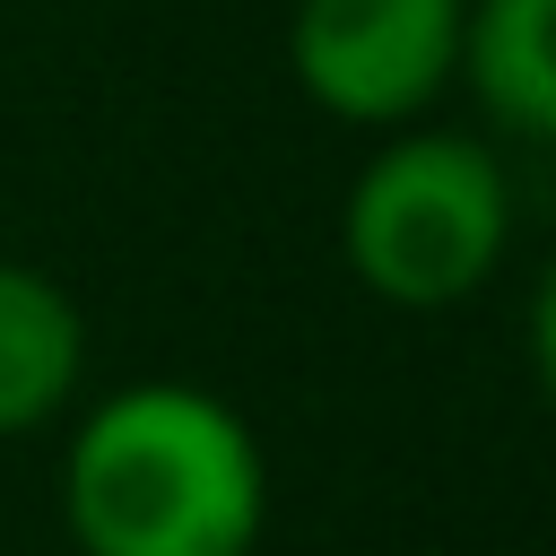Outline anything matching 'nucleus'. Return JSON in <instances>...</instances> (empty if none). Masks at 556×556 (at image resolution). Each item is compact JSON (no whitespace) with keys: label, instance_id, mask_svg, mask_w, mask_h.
<instances>
[{"label":"nucleus","instance_id":"nucleus-1","mask_svg":"<svg viewBox=\"0 0 556 556\" xmlns=\"http://www.w3.org/2000/svg\"><path fill=\"white\" fill-rule=\"evenodd\" d=\"M61 521L78 556H252L269 530V452L208 382L148 374L78 408Z\"/></svg>","mask_w":556,"mask_h":556},{"label":"nucleus","instance_id":"nucleus-2","mask_svg":"<svg viewBox=\"0 0 556 556\" xmlns=\"http://www.w3.org/2000/svg\"><path fill=\"white\" fill-rule=\"evenodd\" d=\"M513 243V174L478 130L400 122L348 174L339 252L348 278L391 313H452L469 304Z\"/></svg>","mask_w":556,"mask_h":556},{"label":"nucleus","instance_id":"nucleus-3","mask_svg":"<svg viewBox=\"0 0 556 556\" xmlns=\"http://www.w3.org/2000/svg\"><path fill=\"white\" fill-rule=\"evenodd\" d=\"M469 0H295L287 70L313 113L348 130H400L460 87Z\"/></svg>","mask_w":556,"mask_h":556},{"label":"nucleus","instance_id":"nucleus-4","mask_svg":"<svg viewBox=\"0 0 556 556\" xmlns=\"http://www.w3.org/2000/svg\"><path fill=\"white\" fill-rule=\"evenodd\" d=\"M78 382H87L78 295L35 261H0V443L43 434L52 417H70Z\"/></svg>","mask_w":556,"mask_h":556},{"label":"nucleus","instance_id":"nucleus-5","mask_svg":"<svg viewBox=\"0 0 556 556\" xmlns=\"http://www.w3.org/2000/svg\"><path fill=\"white\" fill-rule=\"evenodd\" d=\"M460 87L486 104V122L556 139V0H469Z\"/></svg>","mask_w":556,"mask_h":556},{"label":"nucleus","instance_id":"nucleus-6","mask_svg":"<svg viewBox=\"0 0 556 556\" xmlns=\"http://www.w3.org/2000/svg\"><path fill=\"white\" fill-rule=\"evenodd\" d=\"M521 348H530V382H539V400L556 408V252H547V269H539V287H530Z\"/></svg>","mask_w":556,"mask_h":556}]
</instances>
